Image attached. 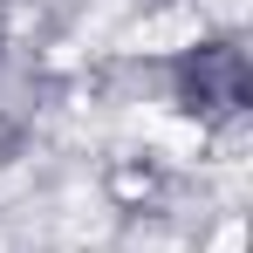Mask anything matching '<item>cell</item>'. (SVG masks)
I'll list each match as a JSON object with an SVG mask.
<instances>
[{"label":"cell","mask_w":253,"mask_h":253,"mask_svg":"<svg viewBox=\"0 0 253 253\" xmlns=\"http://www.w3.org/2000/svg\"><path fill=\"white\" fill-rule=\"evenodd\" d=\"M178 96H185V110H199V117H233V110H247V55L233 42L199 48V55L178 69Z\"/></svg>","instance_id":"1"}]
</instances>
